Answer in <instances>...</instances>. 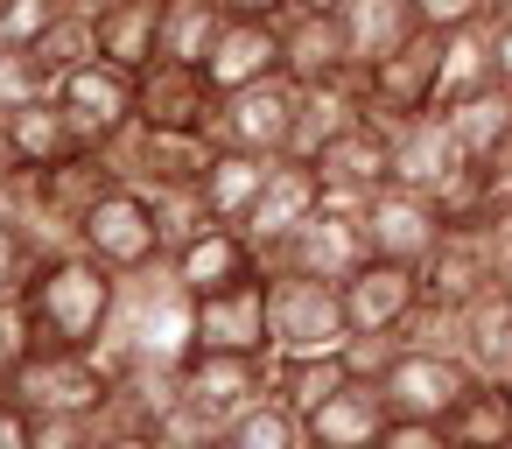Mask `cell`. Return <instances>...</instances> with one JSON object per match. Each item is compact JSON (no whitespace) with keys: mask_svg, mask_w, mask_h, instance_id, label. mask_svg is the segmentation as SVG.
<instances>
[{"mask_svg":"<svg viewBox=\"0 0 512 449\" xmlns=\"http://www.w3.org/2000/svg\"><path fill=\"white\" fill-rule=\"evenodd\" d=\"M470 379H477V372H470V358H463L456 344H400V351L386 358V372H379V400H386V414L442 421V414L463 400Z\"/></svg>","mask_w":512,"mask_h":449,"instance_id":"obj_4","label":"cell"},{"mask_svg":"<svg viewBox=\"0 0 512 449\" xmlns=\"http://www.w3.org/2000/svg\"><path fill=\"white\" fill-rule=\"evenodd\" d=\"M288 8H309V15H337L344 0H288Z\"/></svg>","mask_w":512,"mask_h":449,"instance_id":"obj_48","label":"cell"},{"mask_svg":"<svg viewBox=\"0 0 512 449\" xmlns=\"http://www.w3.org/2000/svg\"><path fill=\"white\" fill-rule=\"evenodd\" d=\"M99 449H162L155 435H120V428H99Z\"/></svg>","mask_w":512,"mask_h":449,"instance_id":"obj_46","label":"cell"},{"mask_svg":"<svg viewBox=\"0 0 512 449\" xmlns=\"http://www.w3.org/2000/svg\"><path fill=\"white\" fill-rule=\"evenodd\" d=\"M225 29V0H162V57L204 64Z\"/></svg>","mask_w":512,"mask_h":449,"instance_id":"obj_33","label":"cell"},{"mask_svg":"<svg viewBox=\"0 0 512 449\" xmlns=\"http://www.w3.org/2000/svg\"><path fill=\"white\" fill-rule=\"evenodd\" d=\"M295 99H302V85H295L288 71H281V78H260V85H239V92L218 99L211 141H225V148H253V155H288Z\"/></svg>","mask_w":512,"mask_h":449,"instance_id":"obj_10","label":"cell"},{"mask_svg":"<svg viewBox=\"0 0 512 449\" xmlns=\"http://www.w3.org/2000/svg\"><path fill=\"white\" fill-rule=\"evenodd\" d=\"M379 428H386L379 379H351V386H337V393L309 414V442H316V449H372Z\"/></svg>","mask_w":512,"mask_h":449,"instance_id":"obj_26","label":"cell"},{"mask_svg":"<svg viewBox=\"0 0 512 449\" xmlns=\"http://www.w3.org/2000/svg\"><path fill=\"white\" fill-rule=\"evenodd\" d=\"M225 15H267V22H281L288 0H225Z\"/></svg>","mask_w":512,"mask_h":449,"instance_id":"obj_45","label":"cell"},{"mask_svg":"<svg viewBox=\"0 0 512 449\" xmlns=\"http://www.w3.org/2000/svg\"><path fill=\"white\" fill-rule=\"evenodd\" d=\"M337 29H344L351 71H372V64H386L393 50H407L421 36V8H414V0H344Z\"/></svg>","mask_w":512,"mask_h":449,"instance_id":"obj_19","label":"cell"},{"mask_svg":"<svg viewBox=\"0 0 512 449\" xmlns=\"http://www.w3.org/2000/svg\"><path fill=\"white\" fill-rule=\"evenodd\" d=\"M484 22H512V0H484Z\"/></svg>","mask_w":512,"mask_h":449,"instance_id":"obj_49","label":"cell"},{"mask_svg":"<svg viewBox=\"0 0 512 449\" xmlns=\"http://www.w3.org/2000/svg\"><path fill=\"white\" fill-rule=\"evenodd\" d=\"M358 225H365V246H372L379 260H400V267H421V260L435 253V239H442V211H435V197L400 190V183L372 190V197L358 204Z\"/></svg>","mask_w":512,"mask_h":449,"instance_id":"obj_14","label":"cell"},{"mask_svg":"<svg viewBox=\"0 0 512 449\" xmlns=\"http://www.w3.org/2000/svg\"><path fill=\"white\" fill-rule=\"evenodd\" d=\"M85 8H99V0H85Z\"/></svg>","mask_w":512,"mask_h":449,"instance_id":"obj_50","label":"cell"},{"mask_svg":"<svg viewBox=\"0 0 512 449\" xmlns=\"http://www.w3.org/2000/svg\"><path fill=\"white\" fill-rule=\"evenodd\" d=\"M71 8V0H0V50H36V36Z\"/></svg>","mask_w":512,"mask_h":449,"instance_id":"obj_36","label":"cell"},{"mask_svg":"<svg viewBox=\"0 0 512 449\" xmlns=\"http://www.w3.org/2000/svg\"><path fill=\"white\" fill-rule=\"evenodd\" d=\"M309 211H323V176H316L309 162L281 155L274 176H267V190H260V204H253V218H246V232H253V246L267 253V246H274L281 232H295Z\"/></svg>","mask_w":512,"mask_h":449,"instance_id":"obj_24","label":"cell"},{"mask_svg":"<svg viewBox=\"0 0 512 449\" xmlns=\"http://www.w3.org/2000/svg\"><path fill=\"white\" fill-rule=\"evenodd\" d=\"M267 316H274V358L281 351H337L351 337L344 288L316 274H267Z\"/></svg>","mask_w":512,"mask_h":449,"instance_id":"obj_7","label":"cell"},{"mask_svg":"<svg viewBox=\"0 0 512 449\" xmlns=\"http://www.w3.org/2000/svg\"><path fill=\"white\" fill-rule=\"evenodd\" d=\"M204 78L218 85V99L239 92V85H260V78H281V22L225 15V29H218V43L204 57Z\"/></svg>","mask_w":512,"mask_h":449,"instance_id":"obj_17","label":"cell"},{"mask_svg":"<svg viewBox=\"0 0 512 449\" xmlns=\"http://www.w3.org/2000/svg\"><path fill=\"white\" fill-rule=\"evenodd\" d=\"M442 120H449V141H456V155L463 162H491L505 141H512V85H484V92H470V99H449V106H435Z\"/></svg>","mask_w":512,"mask_h":449,"instance_id":"obj_29","label":"cell"},{"mask_svg":"<svg viewBox=\"0 0 512 449\" xmlns=\"http://www.w3.org/2000/svg\"><path fill=\"white\" fill-rule=\"evenodd\" d=\"M113 365L106 351H71V344H36L29 365L15 372V400H29L36 414H99L113 400Z\"/></svg>","mask_w":512,"mask_h":449,"instance_id":"obj_3","label":"cell"},{"mask_svg":"<svg viewBox=\"0 0 512 449\" xmlns=\"http://www.w3.org/2000/svg\"><path fill=\"white\" fill-rule=\"evenodd\" d=\"M484 85H498V71H491V22H463V29L442 36V85H435V106L470 99V92H484Z\"/></svg>","mask_w":512,"mask_h":449,"instance_id":"obj_32","label":"cell"},{"mask_svg":"<svg viewBox=\"0 0 512 449\" xmlns=\"http://www.w3.org/2000/svg\"><path fill=\"white\" fill-rule=\"evenodd\" d=\"M0 449H36V407L0 393Z\"/></svg>","mask_w":512,"mask_h":449,"instance_id":"obj_41","label":"cell"},{"mask_svg":"<svg viewBox=\"0 0 512 449\" xmlns=\"http://www.w3.org/2000/svg\"><path fill=\"white\" fill-rule=\"evenodd\" d=\"M281 71H288L295 85L351 78V57H344V29H337V15L288 8V15H281Z\"/></svg>","mask_w":512,"mask_h":449,"instance_id":"obj_21","label":"cell"},{"mask_svg":"<svg viewBox=\"0 0 512 449\" xmlns=\"http://www.w3.org/2000/svg\"><path fill=\"white\" fill-rule=\"evenodd\" d=\"M43 92H57V85L43 78V64L29 50H0V113H15V106H29Z\"/></svg>","mask_w":512,"mask_h":449,"instance_id":"obj_37","label":"cell"},{"mask_svg":"<svg viewBox=\"0 0 512 449\" xmlns=\"http://www.w3.org/2000/svg\"><path fill=\"white\" fill-rule=\"evenodd\" d=\"M491 71L498 85H512V22H491Z\"/></svg>","mask_w":512,"mask_h":449,"instance_id":"obj_43","label":"cell"},{"mask_svg":"<svg viewBox=\"0 0 512 449\" xmlns=\"http://www.w3.org/2000/svg\"><path fill=\"white\" fill-rule=\"evenodd\" d=\"M22 218H29V183L15 169V176H0V225H22Z\"/></svg>","mask_w":512,"mask_h":449,"instance_id":"obj_42","label":"cell"},{"mask_svg":"<svg viewBox=\"0 0 512 449\" xmlns=\"http://www.w3.org/2000/svg\"><path fill=\"white\" fill-rule=\"evenodd\" d=\"M22 302H29L36 344L99 351L106 330H113V309H120V274L99 267L85 246L36 253V267H29V281H22Z\"/></svg>","mask_w":512,"mask_h":449,"instance_id":"obj_1","label":"cell"},{"mask_svg":"<svg viewBox=\"0 0 512 449\" xmlns=\"http://www.w3.org/2000/svg\"><path fill=\"white\" fill-rule=\"evenodd\" d=\"M309 449H316V442H309Z\"/></svg>","mask_w":512,"mask_h":449,"instance_id":"obj_51","label":"cell"},{"mask_svg":"<svg viewBox=\"0 0 512 449\" xmlns=\"http://www.w3.org/2000/svg\"><path fill=\"white\" fill-rule=\"evenodd\" d=\"M92 36L106 64L148 71L162 57V0H99L92 8Z\"/></svg>","mask_w":512,"mask_h":449,"instance_id":"obj_25","label":"cell"},{"mask_svg":"<svg viewBox=\"0 0 512 449\" xmlns=\"http://www.w3.org/2000/svg\"><path fill=\"white\" fill-rule=\"evenodd\" d=\"M211 449H309V421H302V407H288V400L267 386L260 400H246V407L218 428Z\"/></svg>","mask_w":512,"mask_h":449,"instance_id":"obj_30","label":"cell"},{"mask_svg":"<svg viewBox=\"0 0 512 449\" xmlns=\"http://www.w3.org/2000/svg\"><path fill=\"white\" fill-rule=\"evenodd\" d=\"M134 120H141V127H162V134H211V120H218V85L204 78V64L155 57V64L141 71Z\"/></svg>","mask_w":512,"mask_h":449,"instance_id":"obj_13","label":"cell"},{"mask_svg":"<svg viewBox=\"0 0 512 449\" xmlns=\"http://www.w3.org/2000/svg\"><path fill=\"white\" fill-rule=\"evenodd\" d=\"M414 8H421V29H435V36H449L463 22H484V0H414Z\"/></svg>","mask_w":512,"mask_h":449,"instance_id":"obj_40","label":"cell"},{"mask_svg":"<svg viewBox=\"0 0 512 449\" xmlns=\"http://www.w3.org/2000/svg\"><path fill=\"white\" fill-rule=\"evenodd\" d=\"M78 246H85L99 267H113V274H148V267L169 260L162 204H155L141 183H113V190L92 204V218L78 225Z\"/></svg>","mask_w":512,"mask_h":449,"instance_id":"obj_2","label":"cell"},{"mask_svg":"<svg viewBox=\"0 0 512 449\" xmlns=\"http://www.w3.org/2000/svg\"><path fill=\"white\" fill-rule=\"evenodd\" d=\"M36 351V323H29V302L22 295H0V393L15 386V372L29 365Z\"/></svg>","mask_w":512,"mask_h":449,"instance_id":"obj_35","label":"cell"},{"mask_svg":"<svg viewBox=\"0 0 512 449\" xmlns=\"http://www.w3.org/2000/svg\"><path fill=\"white\" fill-rule=\"evenodd\" d=\"M36 449H99V414H36Z\"/></svg>","mask_w":512,"mask_h":449,"instance_id":"obj_38","label":"cell"},{"mask_svg":"<svg viewBox=\"0 0 512 449\" xmlns=\"http://www.w3.org/2000/svg\"><path fill=\"white\" fill-rule=\"evenodd\" d=\"M316 176H323V204H344V211H358L372 190H386V176H393V127L386 120H351L316 162H309Z\"/></svg>","mask_w":512,"mask_h":449,"instance_id":"obj_11","label":"cell"},{"mask_svg":"<svg viewBox=\"0 0 512 449\" xmlns=\"http://www.w3.org/2000/svg\"><path fill=\"white\" fill-rule=\"evenodd\" d=\"M449 449H512V379H470L463 400L442 414Z\"/></svg>","mask_w":512,"mask_h":449,"instance_id":"obj_27","label":"cell"},{"mask_svg":"<svg viewBox=\"0 0 512 449\" xmlns=\"http://www.w3.org/2000/svg\"><path fill=\"white\" fill-rule=\"evenodd\" d=\"M449 344L470 358V372L512 379V281H491L484 295H470L449 316Z\"/></svg>","mask_w":512,"mask_h":449,"instance_id":"obj_18","label":"cell"},{"mask_svg":"<svg viewBox=\"0 0 512 449\" xmlns=\"http://www.w3.org/2000/svg\"><path fill=\"white\" fill-rule=\"evenodd\" d=\"M57 99H64V113H71V127H78V141H85V148H106L113 134H127V127H134L141 71L106 64V57H85L78 71H64V78H57Z\"/></svg>","mask_w":512,"mask_h":449,"instance_id":"obj_8","label":"cell"},{"mask_svg":"<svg viewBox=\"0 0 512 449\" xmlns=\"http://www.w3.org/2000/svg\"><path fill=\"white\" fill-rule=\"evenodd\" d=\"M435 85H442V36L421 29L407 50H393L386 64L358 71V92H365V113L372 120H414V113H435Z\"/></svg>","mask_w":512,"mask_h":449,"instance_id":"obj_9","label":"cell"},{"mask_svg":"<svg viewBox=\"0 0 512 449\" xmlns=\"http://www.w3.org/2000/svg\"><path fill=\"white\" fill-rule=\"evenodd\" d=\"M169 274H176L190 295H218V288L253 281V274H267V267H260V246H253V232H246V225L211 218V225H197L190 239H176V246H169Z\"/></svg>","mask_w":512,"mask_h":449,"instance_id":"obj_15","label":"cell"},{"mask_svg":"<svg viewBox=\"0 0 512 449\" xmlns=\"http://www.w3.org/2000/svg\"><path fill=\"white\" fill-rule=\"evenodd\" d=\"M274 162L281 155H253V148H211V169H204V183H197V197H204V211L211 218H225V225H246L253 218V204H260V190H267V176H274Z\"/></svg>","mask_w":512,"mask_h":449,"instance_id":"obj_23","label":"cell"},{"mask_svg":"<svg viewBox=\"0 0 512 449\" xmlns=\"http://www.w3.org/2000/svg\"><path fill=\"white\" fill-rule=\"evenodd\" d=\"M8 134H15V162H22V176L57 169V162H71V155L85 148L57 92H43V99H29V106H15V113H8Z\"/></svg>","mask_w":512,"mask_h":449,"instance_id":"obj_28","label":"cell"},{"mask_svg":"<svg viewBox=\"0 0 512 449\" xmlns=\"http://www.w3.org/2000/svg\"><path fill=\"white\" fill-rule=\"evenodd\" d=\"M484 176H491V190H498V197L512 204V141H505V148H498V155L484 162Z\"/></svg>","mask_w":512,"mask_h":449,"instance_id":"obj_44","label":"cell"},{"mask_svg":"<svg viewBox=\"0 0 512 449\" xmlns=\"http://www.w3.org/2000/svg\"><path fill=\"white\" fill-rule=\"evenodd\" d=\"M36 64H43V78L57 85L64 71H78L85 57H99V36H92V8H85V0H71V8L36 36V50H29Z\"/></svg>","mask_w":512,"mask_h":449,"instance_id":"obj_34","label":"cell"},{"mask_svg":"<svg viewBox=\"0 0 512 449\" xmlns=\"http://www.w3.org/2000/svg\"><path fill=\"white\" fill-rule=\"evenodd\" d=\"M22 162H15V134H8V113H0V176H15Z\"/></svg>","mask_w":512,"mask_h":449,"instance_id":"obj_47","label":"cell"},{"mask_svg":"<svg viewBox=\"0 0 512 449\" xmlns=\"http://www.w3.org/2000/svg\"><path fill=\"white\" fill-rule=\"evenodd\" d=\"M358 372L344 365V344L337 351H281L274 358V393L288 400V407H302V421L337 393V386H351Z\"/></svg>","mask_w":512,"mask_h":449,"instance_id":"obj_31","label":"cell"},{"mask_svg":"<svg viewBox=\"0 0 512 449\" xmlns=\"http://www.w3.org/2000/svg\"><path fill=\"white\" fill-rule=\"evenodd\" d=\"M358 260H372V246H365L358 211H344V204L309 211L295 232H281V239L260 253V267H267V274H316V281H344Z\"/></svg>","mask_w":512,"mask_h":449,"instance_id":"obj_6","label":"cell"},{"mask_svg":"<svg viewBox=\"0 0 512 449\" xmlns=\"http://www.w3.org/2000/svg\"><path fill=\"white\" fill-rule=\"evenodd\" d=\"M372 449H449V435H442V421L386 414V428H379V442H372Z\"/></svg>","mask_w":512,"mask_h":449,"instance_id":"obj_39","label":"cell"},{"mask_svg":"<svg viewBox=\"0 0 512 449\" xmlns=\"http://www.w3.org/2000/svg\"><path fill=\"white\" fill-rule=\"evenodd\" d=\"M190 351H232V358H274V316H267V274L232 281L218 295H197V344Z\"/></svg>","mask_w":512,"mask_h":449,"instance_id":"obj_12","label":"cell"},{"mask_svg":"<svg viewBox=\"0 0 512 449\" xmlns=\"http://www.w3.org/2000/svg\"><path fill=\"white\" fill-rule=\"evenodd\" d=\"M456 169H463V155H456V141H449V120H442V113L393 120V176H386V183L435 197V190H442Z\"/></svg>","mask_w":512,"mask_h":449,"instance_id":"obj_20","label":"cell"},{"mask_svg":"<svg viewBox=\"0 0 512 449\" xmlns=\"http://www.w3.org/2000/svg\"><path fill=\"white\" fill-rule=\"evenodd\" d=\"M344 316H351V330H393V337H407V323L428 309L421 302V267H400V260H358L344 281Z\"/></svg>","mask_w":512,"mask_h":449,"instance_id":"obj_16","label":"cell"},{"mask_svg":"<svg viewBox=\"0 0 512 449\" xmlns=\"http://www.w3.org/2000/svg\"><path fill=\"white\" fill-rule=\"evenodd\" d=\"M274 386V358H232V351H190L176 365V407L197 428H225L246 400H260Z\"/></svg>","mask_w":512,"mask_h":449,"instance_id":"obj_5","label":"cell"},{"mask_svg":"<svg viewBox=\"0 0 512 449\" xmlns=\"http://www.w3.org/2000/svg\"><path fill=\"white\" fill-rule=\"evenodd\" d=\"M351 120H365V92H358V71L351 78H330V85H302L295 99V134H288V155L295 162H316Z\"/></svg>","mask_w":512,"mask_h":449,"instance_id":"obj_22","label":"cell"}]
</instances>
